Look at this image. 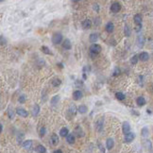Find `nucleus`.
<instances>
[{
	"label": "nucleus",
	"instance_id": "c756f323",
	"mask_svg": "<svg viewBox=\"0 0 153 153\" xmlns=\"http://www.w3.org/2000/svg\"><path fill=\"white\" fill-rule=\"evenodd\" d=\"M138 59H139V57L138 56H133L131 59V64H136L137 62H138Z\"/></svg>",
	"mask_w": 153,
	"mask_h": 153
},
{
	"label": "nucleus",
	"instance_id": "cd10ccee",
	"mask_svg": "<svg viewBox=\"0 0 153 153\" xmlns=\"http://www.w3.org/2000/svg\"><path fill=\"white\" fill-rule=\"evenodd\" d=\"M59 100H60V96H59V95H55V96H53L52 98H51V104H52V105L57 104Z\"/></svg>",
	"mask_w": 153,
	"mask_h": 153
},
{
	"label": "nucleus",
	"instance_id": "5701e85b",
	"mask_svg": "<svg viewBox=\"0 0 153 153\" xmlns=\"http://www.w3.org/2000/svg\"><path fill=\"white\" fill-rule=\"evenodd\" d=\"M144 43H145V39L143 36H139L138 39H137V44L139 47H142L144 45Z\"/></svg>",
	"mask_w": 153,
	"mask_h": 153
},
{
	"label": "nucleus",
	"instance_id": "473e14b6",
	"mask_svg": "<svg viewBox=\"0 0 153 153\" xmlns=\"http://www.w3.org/2000/svg\"><path fill=\"white\" fill-rule=\"evenodd\" d=\"M144 145H145V146H146L147 149H151V142H150L149 140H146V141L144 142Z\"/></svg>",
	"mask_w": 153,
	"mask_h": 153
},
{
	"label": "nucleus",
	"instance_id": "4be33fe9",
	"mask_svg": "<svg viewBox=\"0 0 153 153\" xmlns=\"http://www.w3.org/2000/svg\"><path fill=\"white\" fill-rule=\"evenodd\" d=\"M97 39H98V36H97L96 33H92L90 35V38H89V40H90L91 43H95L97 41Z\"/></svg>",
	"mask_w": 153,
	"mask_h": 153
},
{
	"label": "nucleus",
	"instance_id": "f3484780",
	"mask_svg": "<svg viewBox=\"0 0 153 153\" xmlns=\"http://www.w3.org/2000/svg\"><path fill=\"white\" fill-rule=\"evenodd\" d=\"M39 112H40V107H39V105L35 104L33 106V108H32V115L33 116H36L39 113Z\"/></svg>",
	"mask_w": 153,
	"mask_h": 153
},
{
	"label": "nucleus",
	"instance_id": "9b49d317",
	"mask_svg": "<svg viewBox=\"0 0 153 153\" xmlns=\"http://www.w3.org/2000/svg\"><path fill=\"white\" fill-rule=\"evenodd\" d=\"M23 146H24V148H26V149H30L31 146H32V141H31V140H27V141H25V142L23 143Z\"/></svg>",
	"mask_w": 153,
	"mask_h": 153
},
{
	"label": "nucleus",
	"instance_id": "0eeeda50",
	"mask_svg": "<svg viewBox=\"0 0 153 153\" xmlns=\"http://www.w3.org/2000/svg\"><path fill=\"white\" fill-rule=\"evenodd\" d=\"M81 97H82V93L80 91L78 90V91H75L73 93V98H74V100H80Z\"/></svg>",
	"mask_w": 153,
	"mask_h": 153
},
{
	"label": "nucleus",
	"instance_id": "f03ea898",
	"mask_svg": "<svg viewBox=\"0 0 153 153\" xmlns=\"http://www.w3.org/2000/svg\"><path fill=\"white\" fill-rule=\"evenodd\" d=\"M62 35L61 33H55L52 36V42H53V44H59L62 43Z\"/></svg>",
	"mask_w": 153,
	"mask_h": 153
},
{
	"label": "nucleus",
	"instance_id": "f257e3e1",
	"mask_svg": "<svg viewBox=\"0 0 153 153\" xmlns=\"http://www.w3.org/2000/svg\"><path fill=\"white\" fill-rule=\"evenodd\" d=\"M90 51H91L92 54H98L101 51V46L97 44H93L90 46Z\"/></svg>",
	"mask_w": 153,
	"mask_h": 153
},
{
	"label": "nucleus",
	"instance_id": "393cba45",
	"mask_svg": "<svg viewBox=\"0 0 153 153\" xmlns=\"http://www.w3.org/2000/svg\"><path fill=\"white\" fill-rule=\"evenodd\" d=\"M78 111H79V113H85L88 110H87V107H86L85 105H80V106L79 107Z\"/></svg>",
	"mask_w": 153,
	"mask_h": 153
},
{
	"label": "nucleus",
	"instance_id": "2eb2a0df",
	"mask_svg": "<svg viewBox=\"0 0 153 153\" xmlns=\"http://www.w3.org/2000/svg\"><path fill=\"white\" fill-rule=\"evenodd\" d=\"M62 47H63L64 49H67V50L71 49V48H72V44H71L70 41H69V40H65V41L62 43Z\"/></svg>",
	"mask_w": 153,
	"mask_h": 153
},
{
	"label": "nucleus",
	"instance_id": "ddd939ff",
	"mask_svg": "<svg viewBox=\"0 0 153 153\" xmlns=\"http://www.w3.org/2000/svg\"><path fill=\"white\" fill-rule=\"evenodd\" d=\"M35 150H36L37 153H45L46 152V148L44 146H42V145L37 146L36 148H35Z\"/></svg>",
	"mask_w": 153,
	"mask_h": 153
},
{
	"label": "nucleus",
	"instance_id": "a211bd4d",
	"mask_svg": "<svg viewBox=\"0 0 153 153\" xmlns=\"http://www.w3.org/2000/svg\"><path fill=\"white\" fill-rule=\"evenodd\" d=\"M134 23L137 25V26H140L141 23H142V17L140 14H136L134 16Z\"/></svg>",
	"mask_w": 153,
	"mask_h": 153
},
{
	"label": "nucleus",
	"instance_id": "aec40b11",
	"mask_svg": "<svg viewBox=\"0 0 153 153\" xmlns=\"http://www.w3.org/2000/svg\"><path fill=\"white\" fill-rule=\"evenodd\" d=\"M60 135L62 137H67L68 136V129H66V128H62V129L60 131Z\"/></svg>",
	"mask_w": 153,
	"mask_h": 153
},
{
	"label": "nucleus",
	"instance_id": "2f4dec72",
	"mask_svg": "<svg viewBox=\"0 0 153 153\" xmlns=\"http://www.w3.org/2000/svg\"><path fill=\"white\" fill-rule=\"evenodd\" d=\"M8 115H9V117H10L11 119H12V118H13V116H14V113H13V110H11V107H10V108H9V111H8Z\"/></svg>",
	"mask_w": 153,
	"mask_h": 153
},
{
	"label": "nucleus",
	"instance_id": "1a4fd4ad",
	"mask_svg": "<svg viewBox=\"0 0 153 153\" xmlns=\"http://www.w3.org/2000/svg\"><path fill=\"white\" fill-rule=\"evenodd\" d=\"M102 128H103V117H100V119L96 122V130L98 131H101Z\"/></svg>",
	"mask_w": 153,
	"mask_h": 153
},
{
	"label": "nucleus",
	"instance_id": "7c9ffc66",
	"mask_svg": "<svg viewBox=\"0 0 153 153\" xmlns=\"http://www.w3.org/2000/svg\"><path fill=\"white\" fill-rule=\"evenodd\" d=\"M124 32H125V35L126 36H131V29H130V28L128 27V26H126L125 27V29H124Z\"/></svg>",
	"mask_w": 153,
	"mask_h": 153
},
{
	"label": "nucleus",
	"instance_id": "20e7f679",
	"mask_svg": "<svg viewBox=\"0 0 153 153\" xmlns=\"http://www.w3.org/2000/svg\"><path fill=\"white\" fill-rule=\"evenodd\" d=\"M135 138V134L133 132H130L127 135H125V142L126 143H131L133 141V139Z\"/></svg>",
	"mask_w": 153,
	"mask_h": 153
},
{
	"label": "nucleus",
	"instance_id": "b1692460",
	"mask_svg": "<svg viewBox=\"0 0 153 153\" xmlns=\"http://www.w3.org/2000/svg\"><path fill=\"white\" fill-rule=\"evenodd\" d=\"M66 141L68 144H74L75 142V136L73 134H68V136L66 137Z\"/></svg>",
	"mask_w": 153,
	"mask_h": 153
},
{
	"label": "nucleus",
	"instance_id": "f8f14e48",
	"mask_svg": "<svg viewBox=\"0 0 153 153\" xmlns=\"http://www.w3.org/2000/svg\"><path fill=\"white\" fill-rule=\"evenodd\" d=\"M106 145H107V148L108 149H112L113 147V146H114V141L112 138H109L106 141Z\"/></svg>",
	"mask_w": 153,
	"mask_h": 153
},
{
	"label": "nucleus",
	"instance_id": "e433bc0d",
	"mask_svg": "<svg viewBox=\"0 0 153 153\" xmlns=\"http://www.w3.org/2000/svg\"><path fill=\"white\" fill-rule=\"evenodd\" d=\"M141 28H142V26H141V25H140V26H137L136 29H135V30L138 32V31H140V30H141Z\"/></svg>",
	"mask_w": 153,
	"mask_h": 153
},
{
	"label": "nucleus",
	"instance_id": "dca6fc26",
	"mask_svg": "<svg viewBox=\"0 0 153 153\" xmlns=\"http://www.w3.org/2000/svg\"><path fill=\"white\" fill-rule=\"evenodd\" d=\"M51 142H52V145L53 146H56V145H58V143H59V137H58V135L57 134H52V136H51Z\"/></svg>",
	"mask_w": 153,
	"mask_h": 153
},
{
	"label": "nucleus",
	"instance_id": "bb28decb",
	"mask_svg": "<svg viewBox=\"0 0 153 153\" xmlns=\"http://www.w3.org/2000/svg\"><path fill=\"white\" fill-rule=\"evenodd\" d=\"M115 97L118 99V100H124L125 99V97H126V95L123 94V93H116L115 94Z\"/></svg>",
	"mask_w": 153,
	"mask_h": 153
},
{
	"label": "nucleus",
	"instance_id": "39448f33",
	"mask_svg": "<svg viewBox=\"0 0 153 153\" xmlns=\"http://www.w3.org/2000/svg\"><path fill=\"white\" fill-rule=\"evenodd\" d=\"M121 9V5L118 3V2H114L112 6H111V11L113 12H118Z\"/></svg>",
	"mask_w": 153,
	"mask_h": 153
},
{
	"label": "nucleus",
	"instance_id": "423d86ee",
	"mask_svg": "<svg viewBox=\"0 0 153 153\" xmlns=\"http://www.w3.org/2000/svg\"><path fill=\"white\" fill-rule=\"evenodd\" d=\"M16 113H17L18 115L22 116V117H28V115H29V113L26 111L25 109H20V108H18V109L16 110Z\"/></svg>",
	"mask_w": 153,
	"mask_h": 153
},
{
	"label": "nucleus",
	"instance_id": "412c9836",
	"mask_svg": "<svg viewBox=\"0 0 153 153\" xmlns=\"http://www.w3.org/2000/svg\"><path fill=\"white\" fill-rule=\"evenodd\" d=\"M41 50L43 51V53H44V54H47V55H52V52H51L50 49H49L47 46H42V47H41Z\"/></svg>",
	"mask_w": 153,
	"mask_h": 153
},
{
	"label": "nucleus",
	"instance_id": "72a5a7b5",
	"mask_svg": "<svg viewBox=\"0 0 153 153\" xmlns=\"http://www.w3.org/2000/svg\"><path fill=\"white\" fill-rule=\"evenodd\" d=\"M18 100H19L20 103H25V102H26V95H20V97H19Z\"/></svg>",
	"mask_w": 153,
	"mask_h": 153
},
{
	"label": "nucleus",
	"instance_id": "6ab92c4d",
	"mask_svg": "<svg viewBox=\"0 0 153 153\" xmlns=\"http://www.w3.org/2000/svg\"><path fill=\"white\" fill-rule=\"evenodd\" d=\"M136 102H137V104H138L139 106H144V105L146 104V99H145L143 96H140V97L137 98Z\"/></svg>",
	"mask_w": 153,
	"mask_h": 153
},
{
	"label": "nucleus",
	"instance_id": "4468645a",
	"mask_svg": "<svg viewBox=\"0 0 153 153\" xmlns=\"http://www.w3.org/2000/svg\"><path fill=\"white\" fill-rule=\"evenodd\" d=\"M91 26H92V22H91V20H89V19H86V20H84V21L82 22V27H83L84 29H90Z\"/></svg>",
	"mask_w": 153,
	"mask_h": 153
},
{
	"label": "nucleus",
	"instance_id": "c9c22d12",
	"mask_svg": "<svg viewBox=\"0 0 153 153\" xmlns=\"http://www.w3.org/2000/svg\"><path fill=\"white\" fill-rule=\"evenodd\" d=\"M45 131H46V130H45V128L44 127H43L42 129H41V131H40V133H41V136H44V134H45Z\"/></svg>",
	"mask_w": 153,
	"mask_h": 153
},
{
	"label": "nucleus",
	"instance_id": "c85d7f7f",
	"mask_svg": "<svg viewBox=\"0 0 153 153\" xmlns=\"http://www.w3.org/2000/svg\"><path fill=\"white\" fill-rule=\"evenodd\" d=\"M141 133H142V136H143V137H147V136H148V133H149L148 129H147V128H143Z\"/></svg>",
	"mask_w": 153,
	"mask_h": 153
},
{
	"label": "nucleus",
	"instance_id": "7ed1b4c3",
	"mask_svg": "<svg viewBox=\"0 0 153 153\" xmlns=\"http://www.w3.org/2000/svg\"><path fill=\"white\" fill-rule=\"evenodd\" d=\"M122 131H123V133L125 135H127L128 133H130V131H131V126L129 124V122H124L123 123V126H122Z\"/></svg>",
	"mask_w": 153,
	"mask_h": 153
},
{
	"label": "nucleus",
	"instance_id": "4c0bfd02",
	"mask_svg": "<svg viewBox=\"0 0 153 153\" xmlns=\"http://www.w3.org/2000/svg\"><path fill=\"white\" fill-rule=\"evenodd\" d=\"M53 153H62V150H60V149H58V150H55Z\"/></svg>",
	"mask_w": 153,
	"mask_h": 153
},
{
	"label": "nucleus",
	"instance_id": "a878e982",
	"mask_svg": "<svg viewBox=\"0 0 153 153\" xmlns=\"http://www.w3.org/2000/svg\"><path fill=\"white\" fill-rule=\"evenodd\" d=\"M61 83H62V80L60 79H54L52 80V85L54 87H58L59 85H61Z\"/></svg>",
	"mask_w": 153,
	"mask_h": 153
},
{
	"label": "nucleus",
	"instance_id": "6e6552de",
	"mask_svg": "<svg viewBox=\"0 0 153 153\" xmlns=\"http://www.w3.org/2000/svg\"><path fill=\"white\" fill-rule=\"evenodd\" d=\"M106 31L107 32H109V33H112L113 31V29H114V26H113V24L112 23V22H109V23H107V25H106Z\"/></svg>",
	"mask_w": 153,
	"mask_h": 153
},
{
	"label": "nucleus",
	"instance_id": "9d476101",
	"mask_svg": "<svg viewBox=\"0 0 153 153\" xmlns=\"http://www.w3.org/2000/svg\"><path fill=\"white\" fill-rule=\"evenodd\" d=\"M139 59H140L142 62H146V61L149 59V55H148V53H146V52H142V53L139 55Z\"/></svg>",
	"mask_w": 153,
	"mask_h": 153
},
{
	"label": "nucleus",
	"instance_id": "f704fd0d",
	"mask_svg": "<svg viewBox=\"0 0 153 153\" xmlns=\"http://www.w3.org/2000/svg\"><path fill=\"white\" fill-rule=\"evenodd\" d=\"M119 74H120V69L116 67V68L114 69V71H113V75L114 76H118Z\"/></svg>",
	"mask_w": 153,
	"mask_h": 153
}]
</instances>
